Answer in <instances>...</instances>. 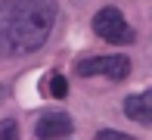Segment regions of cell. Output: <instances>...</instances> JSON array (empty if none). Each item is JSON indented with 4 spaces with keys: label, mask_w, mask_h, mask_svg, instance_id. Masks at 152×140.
Here are the masks:
<instances>
[{
    "label": "cell",
    "mask_w": 152,
    "mask_h": 140,
    "mask_svg": "<svg viewBox=\"0 0 152 140\" xmlns=\"http://www.w3.org/2000/svg\"><path fill=\"white\" fill-rule=\"evenodd\" d=\"M124 115L130 122H140V125H152V87L140 90V94H130L124 97Z\"/></svg>",
    "instance_id": "5"
},
{
    "label": "cell",
    "mask_w": 152,
    "mask_h": 140,
    "mask_svg": "<svg viewBox=\"0 0 152 140\" xmlns=\"http://www.w3.org/2000/svg\"><path fill=\"white\" fill-rule=\"evenodd\" d=\"M0 140H19L16 118H0Z\"/></svg>",
    "instance_id": "6"
},
{
    "label": "cell",
    "mask_w": 152,
    "mask_h": 140,
    "mask_svg": "<svg viewBox=\"0 0 152 140\" xmlns=\"http://www.w3.org/2000/svg\"><path fill=\"white\" fill-rule=\"evenodd\" d=\"M93 140H137V137H130V134H121V131H112V128H102V131H96Z\"/></svg>",
    "instance_id": "8"
},
{
    "label": "cell",
    "mask_w": 152,
    "mask_h": 140,
    "mask_svg": "<svg viewBox=\"0 0 152 140\" xmlns=\"http://www.w3.org/2000/svg\"><path fill=\"white\" fill-rule=\"evenodd\" d=\"M6 100V87H0V103H3Z\"/></svg>",
    "instance_id": "9"
},
{
    "label": "cell",
    "mask_w": 152,
    "mask_h": 140,
    "mask_svg": "<svg viewBox=\"0 0 152 140\" xmlns=\"http://www.w3.org/2000/svg\"><path fill=\"white\" fill-rule=\"evenodd\" d=\"M75 131V122L68 112H44L37 118V128H34V137L37 140H62Z\"/></svg>",
    "instance_id": "4"
},
{
    "label": "cell",
    "mask_w": 152,
    "mask_h": 140,
    "mask_svg": "<svg viewBox=\"0 0 152 140\" xmlns=\"http://www.w3.org/2000/svg\"><path fill=\"white\" fill-rule=\"evenodd\" d=\"M75 72L81 78H112L124 81L130 75V56L124 53H109V56H87L75 62Z\"/></svg>",
    "instance_id": "3"
},
{
    "label": "cell",
    "mask_w": 152,
    "mask_h": 140,
    "mask_svg": "<svg viewBox=\"0 0 152 140\" xmlns=\"http://www.w3.org/2000/svg\"><path fill=\"white\" fill-rule=\"evenodd\" d=\"M50 94L56 97V100H62V97L68 94V84H65V78H62L59 72H53V75H50Z\"/></svg>",
    "instance_id": "7"
},
{
    "label": "cell",
    "mask_w": 152,
    "mask_h": 140,
    "mask_svg": "<svg viewBox=\"0 0 152 140\" xmlns=\"http://www.w3.org/2000/svg\"><path fill=\"white\" fill-rule=\"evenodd\" d=\"M56 0H0V56H28L53 34Z\"/></svg>",
    "instance_id": "1"
},
{
    "label": "cell",
    "mask_w": 152,
    "mask_h": 140,
    "mask_svg": "<svg viewBox=\"0 0 152 140\" xmlns=\"http://www.w3.org/2000/svg\"><path fill=\"white\" fill-rule=\"evenodd\" d=\"M93 34L102 38L106 44H115V47H127V44H134V38H137V31L130 28V22L124 19V13L118 6H102V10H96Z\"/></svg>",
    "instance_id": "2"
}]
</instances>
